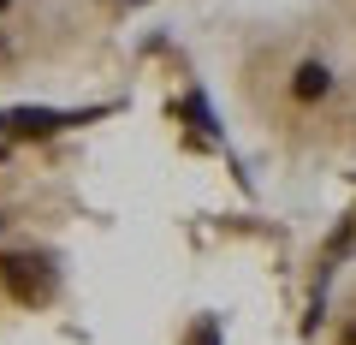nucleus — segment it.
I'll return each mask as SVG.
<instances>
[{
  "label": "nucleus",
  "instance_id": "nucleus-2",
  "mask_svg": "<svg viewBox=\"0 0 356 345\" xmlns=\"http://www.w3.org/2000/svg\"><path fill=\"white\" fill-rule=\"evenodd\" d=\"M125 0H0V102L54 95L119 60Z\"/></svg>",
  "mask_w": 356,
  "mask_h": 345
},
{
  "label": "nucleus",
  "instance_id": "nucleus-1",
  "mask_svg": "<svg viewBox=\"0 0 356 345\" xmlns=\"http://www.w3.org/2000/svg\"><path fill=\"white\" fill-rule=\"evenodd\" d=\"M238 131L280 167H356V0H267L214 42Z\"/></svg>",
  "mask_w": 356,
  "mask_h": 345
}]
</instances>
